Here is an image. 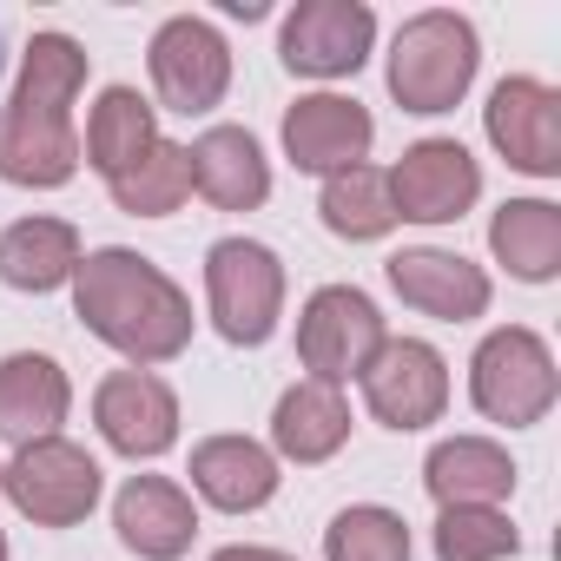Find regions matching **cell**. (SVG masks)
<instances>
[{
    "instance_id": "obj_26",
    "label": "cell",
    "mask_w": 561,
    "mask_h": 561,
    "mask_svg": "<svg viewBox=\"0 0 561 561\" xmlns=\"http://www.w3.org/2000/svg\"><path fill=\"white\" fill-rule=\"evenodd\" d=\"M106 192H113V205L126 211V218H172L185 198H192V172H185V146H172V139H159L139 165H126L119 179H106Z\"/></svg>"
},
{
    "instance_id": "obj_24",
    "label": "cell",
    "mask_w": 561,
    "mask_h": 561,
    "mask_svg": "<svg viewBox=\"0 0 561 561\" xmlns=\"http://www.w3.org/2000/svg\"><path fill=\"white\" fill-rule=\"evenodd\" d=\"M489 251L522 285H548L561 271V205L548 198H508L489 218Z\"/></svg>"
},
{
    "instance_id": "obj_17",
    "label": "cell",
    "mask_w": 561,
    "mask_h": 561,
    "mask_svg": "<svg viewBox=\"0 0 561 561\" xmlns=\"http://www.w3.org/2000/svg\"><path fill=\"white\" fill-rule=\"evenodd\" d=\"M113 528L139 561H179L198 535L192 489H179L172 476H126L113 495Z\"/></svg>"
},
{
    "instance_id": "obj_23",
    "label": "cell",
    "mask_w": 561,
    "mask_h": 561,
    "mask_svg": "<svg viewBox=\"0 0 561 561\" xmlns=\"http://www.w3.org/2000/svg\"><path fill=\"white\" fill-rule=\"evenodd\" d=\"M159 146V106L139 93V87H106L87 113V146L80 159L100 172V179H119L126 165H139L146 152Z\"/></svg>"
},
{
    "instance_id": "obj_28",
    "label": "cell",
    "mask_w": 561,
    "mask_h": 561,
    "mask_svg": "<svg viewBox=\"0 0 561 561\" xmlns=\"http://www.w3.org/2000/svg\"><path fill=\"white\" fill-rule=\"evenodd\" d=\"M430 541H436V561H515V554H522L515 522H508L502 508H476V502L436 508Z\"/></svg>"
},
{
    "instance_id": "obj_6",
    "label": "cell",
    "mask_w": 561,
    "mask_h": 561,
    "mask_svg": "<svg viewBox=\"0 0 561 561\" xmlns=\"http://www.w3.org/2000/svg\"><path fill=\"white\" fill-rule=\"evenodd\" d=\"M100 489H106L100 462L67 436L21 443L14 462H0V495H8L34 528H80L100 508Z\"/></svg>"
},
{
    "instance_id": "obj_15",
    "label": "cell",
    "mask_w": 561,
    "mask_h": 561,
    "mask_svg": "<svg viewBox=\"0 0 561 561\" xmlns=\"http://www.w3.org/2000/svg\"><path fill=\"white\" fill-rule=\"evenodd\" d=\"M370 139H377V119L351 93H305L285 113V159L298 172H318V179H337V172L364 165Z\"/></svg>"
},
{
    "instance_id": "obj_9",
    "label": "cell",
    "mask_w": 561,
    "mask_h": 561,
    "mask_svg": "<svg viewBox=\"0 0 561 561\" xmlns=\"http://www.w3.org/2000/svg\"><path fill=\"white\" fill-rule=\"evenodd\" d=\"M377 14L370 0H298L277 27V60L298 80H344L370 60Z\"/></svg>"
},
{
    "instance_id": "obj_13",
    "label": "cell",
    "mask_w": 561,
    "mask_h": 561,
    "mask_svg": "<svg viewBox=\"0 0 561 561\" xmlns=\"http://www.w3.org/2000/svg\"><path fill=\"white\" fill-rule=\"evenodd\" d=\"M93 423H100L106 449H119L133 462H152L179 443V397L152 370H113L93 390Z\"/></svg>"
},
{
    "instance_id": "obj_14",
    "label": "cell",
    "mask_w": 561,
    "mask_h": 561,
    "mask_svg": "<svg viewBox=\"0 0 561 561\" xmlns=\"http://www.w3.org/2000/svg\"><path fill=\"white\" fill-rule=\"evenodd\" d=\"M383 277H390V291H397L410 311H423V318H436V324H469V318H482L489 298H495L489 271L469 264L462 251H443V244H410V251H397V257L383 264Z\"/></svg>"
},
{
    "instance_id": "obj_7",
    "label": "cell",
    "mask_w": 561,
    "mask_h": 561,
    "mask_svg": "<svg viewBox=\"0 0 561 561\" xmlns=\"http://www.w3.org/2000/svg\"><path fill=\"white\" fill-rule=\"evenodd\" d=\"M383 337H390V324H383L377 298L357 285H318L298 311V364L337 390L351 377H364V364L383 351Z\"/></svg>"
},
{
    "instance_id": "obj_16",
    "label": "cell",
    "mask_w": 561,
    "mask_h": 561,
    "mask_svg": "<svg viewBox=\"0 0 561 561\" xmlns=\"http://www.w3.org/2000/svg\"><path fill=\"white\" fill-rule=\"evenodd\" d=\"M185 172H192V192L218 211H257L271 198V159L244 126H205L185 146Z\"/></svg>"
},
{
    "instance_id": "obj_10",
    "label": "cell",
    "mask_w": 561,
    "mask_h": 561,
    "mask_svg": "<svg viewBox=\"0 0 561 561\" xmlns=\"http://www.w3.org/2000/svg\"><path fill=\"white\" fill-rule=\"evenodd\" d=\"M357 383H364L370 416H377L383 430H397V436L430 430V423H443V410H449V364H443V351L423 344V337H383V351L364 364Z\"/></svg>"
},
{
    "instance_id": "obj_18",
    "label": "cell",
    "mask_w": 561,
    "mask_h": 561,
    "mask_svg": "<svg viewBox=\"0 0 561 561\" xmlns=\"http://www.w3.org/2000/svg\"><path fill=\"white\" fill-rule=\"evenodd\" d=\"M67 410H73V383H67L60 357H47V351L0 357V436L14 449L41 443V436H60Z\"/></svg>"
},
{
    "instance_id": "obj_29",
    "label": "cell",
    "mask_w": 561,
    "mask_h": 561,
    "mask_svg": "<svg viewBox=\"0 0 561 561\" xmlns=\"http://www.w3.org/2000/svg\"><path fill=\"white\" fill-rule=\"evenodd\" d=\"M211 561H298V554H285V548H257V541H231V548H218Z\"/></svg>"
},
{
    "instance_id": "obj_4",
    "label": "cell",
    "mask_w": 561,
    "mask_h": 561,
    "mask_svg": "<svg viewBox=\"0 0 561 561\" xmlns=\"http://www.w3.org/2000/svg\"><path fill=\"white\" fill-rule=\"evenodd\" d=\"M205 311L225 344H271L277 318H285V257L257 238H218L205 251Z\"/></svg>"
},
{
    "instance_id": "obj_1",
    "label": "cell",
    "mask_w": 561,
    "mask_h": 561,
    "mask_svg": "<svg viewBox=\"0 0 561 561\" xmlns=\"http://www.w3.org/2000/svg\"><path fill=\"white\" fill-rule=\"evenodd\" d=\"M87 93V47L73 34H34L21 54V80L0 106V179L27 192H60L80 172L73 100Z\"/></svg>"
},
{
    "instance_id": "obj_20",
    "label": "cell",
    "mask_w": 561,
    "mask_h": 561,
    "mask_svg": "<svg viewBox=\"0 0 561 561\" xmlns=\"http://www.w3.org/2000/svg\"><path fill=\"white\" fill-rule=\"evenodd\" d=\"M192 495L198 502H211V508H225V515H251V508H264L271 495H277V456L264 449V443H251V436H205L198 449H192Z\"/></svg>"
},
{
    "instance_id": "obj_19",
    "label": "cell",
    "mask_w": 561,
    "mask_h": 561,
    "mask_svg": "<svg viewBox=\"0 0 561 561\" xmlns=\"http://www.w3.org/2000/svg\"><path fill=\"white\" fill-rule=\"evenodd\" d=\"M423 489L436 508H502L515 495V456L495 443V436H443L430 456H423Z\"/></svg>"
},
{
    "instance_id": "obj_5",
    "label": "cell",
    "mask_w": 561,
    "mask_h": 561,
    "mask_svg": "<svg viewBox=\"0 0 561 561\" xmlns=\"http://www.w3.org/2000/svg\"><path fill=\"white\" fill-rule=\"evenodd\" d=\"M561 397V370H554V351L541 344V331L528 324H502L476 344L469 357V403L502 423V430H528L554 410Z\"/></svg>"
},
{
    "instance_id": "obj_11",
    "label": "cell",
    "mask_w": 561,
    "mask_h": 561,
    "mask_svg": "<svg viewBox=\"0 0 561 561\" xmlns=\"http://www.w3.org/2000/svg\"><path fill=\"white\" fill-rule=\"evenodd\" d=\"M390 179V205L397 225H456L476 198H482V165L462 139H416L403 146V159L383 172Z\"/></svg>"
},
{
    "instance_id": "obj_8",
    "label": "cell",
    "mask_w": 561,
    "mask_h": 561,
    "mask_svg": "<svg viewBox=\"0 0 561 561\" xmlns=\"http://www.w3.org/2000/svg\"><path fill=\"white\" fill-rule=\"evenodd\" d=\"M146 67H152L159 106L179 113V119H198V113L225 106V93H231V47L205 14L159 21V34L146 47Z\"/></svg>"
},
{
    "instance_id": "obj_25",
    "label": "cell",
    "mask_w": 561,
    "mask_h": 561,
    "mask_svg": "<svg viewBox=\"0 0 561 561\" xmlns=\"http://www.w3.org/2000/svg\"><path fill=\"white\" fill-rule=\"evenodd\" d=\"M318 211H324V231H331V238H351V244H377V238L397 231L390 179H383L377 165H351V172L324 179Z\"/></svg>"
},
{
    "instance_id": "obj_22",
    "label": "cell",
    "mask_w": 561,
    "mask_h": 561,
    "mask_svg": "<svg viewBox=\"0 0 561 561\" xmlns=\"http://www.w3.org/2000/svg\"><path fill=\"white\" fill-rule=\"evenodd\" d=\"M80 231L67 218H14L0 231V285L8 291H27V298H47L60 285H73L80 271Z\"/></svg>"
},
{
    "instance_id": "obj_3",
    "label": "cell",
    "mask_w": 561,
    "mask_h": 561,
    "mask_svg": "<svg viewBox=\"0 0 561 561\" xmlns=\"http://www.w3.org/2000/svg\"><path fill=\"white\" fill-rule=\"evenodd\" d=\"M476 67H482V41H476V21L456 14V8H423L397 27L390 41V100L416 119H436V113H456L462 93L476 87Z\"/></svg>"
},
{
    "instance_id": "obj_21",
    "label": "cell",
    "mask_w": 561,
    "mask_h": 561,
    "mask_svg": "<svg viewBox=\"0 0 561 561\" xmlns=\"http://www.w3.org/2000/svg\"><path fill=\"white\" fill-rule=\"evenodd\" d=\"M351 443V403L337 383H291L285 397H277L271 410V456H285V462H331L337 449Z\"/></svg>"
},
{
    "instance_id": "obj_12",
    "label": "cell",
    "mask_w": 561,
    "mask_h": 561,
    "mask_svg": "<svg viewBox=\"0 0 561 561\" xmlns=\"http://www.w3.org/2000/svg\"><path fill=\"white\" fill-rule=\"evenodd\" d=\"M482 133L515 172H528V179L561 172V93L548 80H535V73L495 80V93L482 106Z\"/></svg>"
},
{
    "instance_id": "obj_27",
    "label": "cell",
    "mask_w": 561,
    "mask_h": 561,
    "mask_svg": "<svg viewBox=\"0 0 561 561\" xmlns=\"http://www.w3.org/2000/svg\"><path fill=\"white\" fill-rule=\"evenodd\" d=\"M410 522L383 502H351L324 528V561H410Z\"/></svg>"
},
{
    "instance_id": "obj_30",
    "label": "cell",
    "mask_w": 561,
    "mask_h": 561,
    "mask_svg": "<svg viewBox=\"0 0 561 561\" xmlns=\"http://www.w3.org/2000/svg\"><path fill=\"white\" fill-rule=\"evenodd\" d=\"M0 561H8V535H0Z\"/></svg>"
},
{
    "instance_id": "obj_2",
    "label": "cell",
    "mask_w": 561,
    "mask_h": 561,
    "mask_svg": "<svg viewBox=\"0 0 561 561\" xmlns=\"http://www.w3.org/2000/svg\"><path fill=\"white\" fill-rule=\"evenodd\" d=\"M73 311L133 370L172 364L192 344V298L172 285L152 257H139L126 244H100V251L80 257V271H73Z\"/></svg>"
}]
</instances>
